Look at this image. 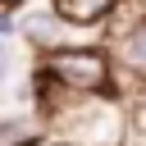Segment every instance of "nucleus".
Returning a JSON list of instances; mask_svg holds the SVG:
<instances>
[{"label":"nucleus","mask_w":146,"mask_h":146,"mask_svg":"<svg viewBox=\"0 0 146 146\" xmlns=\"http://www.w3.org/2000/svg\"><path fill=\"white\" fill-rule=\"evenodd\" d=\"M5 73H9V50L0 46V78H5Z\"/></svg>","instance_id":"20e7f679"},{"label":"nucleus","mask_w":146,"mask_h":146,"mask_svg":"<svg viewBox=\"0 0 146 146\" xmlns=\"http://www.w3.org/2000/svg\"><path fill=\"white\" fill-rule=\"evenodd\" d=\"M123 59L128 64H137V68H146V23L128 36V46H123Z\"/></svg>","instance_id":"7ed1b4c3"},{"label":"nucleus","mask_w":146,"mask_h":146,"mask_svg":"<svg viewBox=\"0 0 146 146\" xmlns=\"http://www.w3.org/2000/svg\"><path fill=\"white\" fill-rule=\"evenodd\" d=\"M110 5H114V0H59V14H64V18H78V23H91V18H100Z\"/></svg>","instance_id":"f03ea898"},{"label":"nucleus","mask_w":146,"mask_h":146,"mask_svg":"<svg viewBox=\"0 0 146 146\" xmlns=\"http://www.w3.org/2000/svg\"><path fill=\"white\" fill-rule=\"evenodd\" d=\"M50 73H55L59 82H68V87L91 91V87L105 82V59H100L96 50H73V55H59V59L50 64Z\"/></svg>","instance_id":"f257e3e1"},{"label":"nucleus","mask_w":146,"mask_h":146,"mask_svg":"<svg viewBox=\"0 0 146 146\" xmlns=\"http://www.w3.org/2000/svg\"><path fill=\"white\" fill-rule=\"evenodd\" d=\"M9 27H14V18H9V14H0V36H5Z\"/></svg>","instance_id":"39448f33"}]
</instances>
